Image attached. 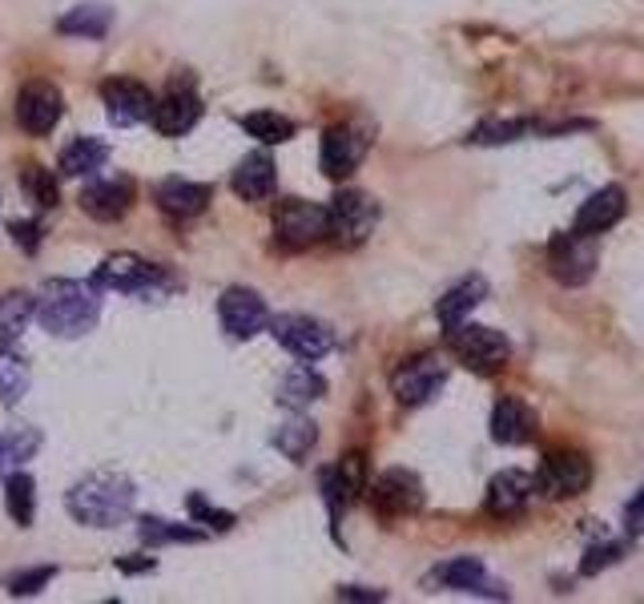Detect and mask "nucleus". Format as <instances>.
Segmentation results:
<instances>
[{
    "mask_svg": "<svg viewBox=\"0 0 644 604\" xmlns=\"http://www.w3.org/2000/svg\"><path fill=\"white\" fill-rule=\"evenodd\" d=\"M134 483L122 471H90L65 492L69 516L85 528H117L134 516Z\"/></svg>",
    "mask_w": 644,
    "mask_h": 604,
    "instance_id": "1",
    "label": "nucleus"
},
{
    "mask_svg": "<svg viewBox=\"0 0 644 604\" xmlns=\"http://www.w3.org/2000/svg\"><path fill=\"white\" fill-rule=\"evenodd\" d=\"M101 319V291L77 279H53L37 299V323L56 339H81L90 335Z\"/></svg>",
    "mask_w": 644,
    "mask_h": 604,
    "instance_id": "2",
    "label": "nucleus"
},
{
    "mask_svg": "<svg viewBox=\"0 0 644 604\" xmlns=\"http://www.w3.org/2000/svg\"><path fill=\"white\" fill-rule=\"evenodd\" d=\"M97 291H117V294H142V299H157V294L174 291V279L166 270L145 262L137 254H110L93 274Z\"/></svg>",
    "mask_w": 644,
    "mask_h": 604,
    "instance_id": "3",
    "label": "nucleus"
},
{
    "mask_svg": "<svg viewBox=\"0 0 644 604\" xmlns=\"http://www.w3.org/2000/svg\"><path fill=\"white\" fill-rule=\"evenodd\" d=\"M447 347H451V355H456L467 371H476V375H496V371L508 367V358H511L508 335L496 331V326H479V323L451 326V331H447Z\"/></svg>",
    "mask_w": 644,
    "mask_h": 604,
    "instance_id": "4",
    "label": "nucleus"
},
{
    "mask_svg": "<svg viewBox=\"0 0 644 604\" xmlns=\"http://www.w3.org/2000/svg\"><path fill=\"white\" fill-rule=\"evenodd\" d=\"M378 226V201L363 190H343L334 194L326 206V238H334L339 247H363Z\"/></svg>",
    "mask_w": 644,
    "mask_h": 604,
    "instance_id": "5",
    "label": "nucleus"
},
{
    "mask_svg": "<svg viewBox=\"0 0 644 604\" xmlns=\"http://www.w3.org/2000/svg\"><path fill=\"white\" fill-rule=\"evenodd\" d=\"M371 154V129L359 122H343V125H331L326 134H322V154H319V166L326 178L343 181L351 178L359 166H363V157Z\"/></svg>",
    "mask_w": 644,
    "mask_h": 604,
    "instance_id": "6",
    "label": "nucleus"
},
{
    "mask_svg": "<svg viewBox=\"0 0 644 604\" xmlns=\"http://www.w3.org/2000/svg\"><path fill=\"white\" fill-rule=\"evenodd\" d=\"M367 500L383 520H403L423 508V480L407 468H391L375 480H367Z\"/></svg>",
    "mask_w": 644,
    "mask_h": 604,
    "instance_id": "7",
    "label": "nucleus"
},
{
    "mask_svg": "<svg viewBox=\"0 0 644 604\" xmlns=\"http://www.w3.org/2000/svg\"><path fill=\"white\" fill-rule=\"evenodd\" d=\"M270 335L302 363H319L322 355L334 351V331L311 314H278V319H270Z\"/></svg>",
    "mask_w": 644,
    "mask_h": 604,
    "instance_id": "8",
    "label": "nucleus"
},
{
    "mask_svg": "<svg viewBox=\"0 0 644 604\" xmlns=\"http://www.w3.org/2000/svg\"><path fill=\"white\" fill-rule=\"evenodd\" d=\"M274 238L287 250H307L326 238V206L319 201L287 198L274 210Z\"/></svg>",
    "mask_w": 644,
    "mask_h": 604,
    "instance_id": "9",
    "label": "nucleus"
},
{
    "mask_svg": "<svg viewBox=\"0 0 644 604\" xmlns=\"http://www.w3.org/2000/svg\"><path fill=\"white\" fill-rule=\"evenodd\" d=\"M532 480L536 492L548 496V500H572L592 483V459L584 451H555L540 464Z\"/></svg>",
    "mask_w": 644,
    "mask_h": 604,
    "instance_id": "10",
    "label": "nucleus"
},
{
    "mask_svg": "<svg viewBox=\"0 0 644 604\" xmlns=\"http://www.w3.org/2000/svg\"><path fill=\"white\" fill-rule=\"evenodd\" d=\"M447 383V363L439 355H415L407 358L403 367H395L391 375V392L403 407H423V403H432L435 395L444 392Z\"/></svg>",
    "mask_w": 644,
    "mask_h": 604,
    "instance_id": "11",
    "label": "nucleus"
},
{
    "mask_svg": "<svg viewBox=\"0 0 644 604\" xmlns=\"http://www.w3.org/2000/svg\"><path fill=\"white\" fill-rule=\"evenodd\" d=\"M548 270H552L555 282L564 287H584V282L596 274V238L584 235H560L548 247Z\"/></svg>",
    "mask_w": 644,
    "mask_h": 604,
    "instance_id": "12",
    "label": "nucleus"
},
{
    "mask_svg": "<svg viewBox=\"0 0 644 604\" xmlns=\"http://www.w3.org/2000/svg\"><path fill=\"white\" fill-rule=\"evenodd\" d=\"M61 113H65V97H61V90L49 85V81L24 85L21 97H17V125H21L29 137L53 134L56 122H61Z\"/></svg>",
    "mask_w": 644,
    "mask_h": 604,
    "instance_id": "13",
    "label": "nucleus"
},
{
    "mask_svg": "<svg viewBox=\"0 0 644 604\" xmlns=\"http://www.w3.org/2000/svg\"><path fill=\"white\" fill-rule=\"evenodd\" d=\"M149 122L162 137H186L194 125L201 122V101L194 93L189 81H174L169 93L162 101H154V110H149Z\"/></svg>",
    "mask_w": 644,
    "mask_h": 604,
    "instance_id": "14",
    "label": "nucleus"
},
{
    "mask_svg": "<svg viewBox=\"0 0 644 604\" xmlns=\"http://www.w3.org/2000/svg\"><path fill=\"white\" fill-rule=\"evenodd\" d=\"M319 483H322V500L331 508V520L339 524V516H343L346 503L355 500L359 492H367V456H363V451H351V456H343V464H334V468L322 471Z\"/></svg>",
    "mask_w": 644,
    "mask_h": 604,
    "instance_id": "15",
    "label": "nucleus"
},
{
    "mask_svg": "<svg viewBox=\"0 0 644 604\" xmlns=\"http://www.w3.org/2000/svg\"><path fill=\"white\" fill-rule=\"evenodd\" d=\"M218 319H222L230 339H255L258 331H267L270 326V306L258 299L255 291L230 287V291L218 299Z\"/></svg>",
    "mask_w": 644,
    "mask_h": 604,
    "instance_id": "16",
    "label": "nucleus"
},
{
    "mask_svg": "<svg viewBox=\"0 0 644 604\" xmlns=\"http://www.w3.org/2000/svg\"><path fill=\"white\" fill-rule=\"evenodd\" d=\"M154 201H157V210L166 214L169 222H189V218L206 214V206L214 201V186H210V181L166 178V181H157Z\"/></svg>",
    "mask_w": 644,
    "mask_h": 604,
    "instance_id": "17",
    "label": "nucleus"
},
{
    "mask_svg": "<svg viewBox=\"0 0 644 604\" xmlns=\"http://www.w3.org/2000/svg\"><path fill=\"white\" fill-rule=\"evenodd\" d=\"M427 584H435V589H451V593H471V596H496V601H503V584H496L488 576V569L479 564L476 556H456L447 560V564H439V569H432V576H427Z\"/></svg>",
    "mask_w": 644,
    "mask_h": 604,
    "instance_id": "18",
    "label": "nucleus"
},
{
    "mask_svg": "<svg viewBox=\"0 0 644 604\" xmlns=\"http://www.w3.org/2000/svg\"><path fill=\"white\" fill-rule=\"evenodd\" d=\"M134 198H137V186L134 178H105V181H90L85 190H81V210L97 218V222H122L125 214L134 210Z\"/></svg>",
    "mask_w": 644,
    "mask_h": 604,
    "instance_id": "19",
    "label": "nucleus"
},
{
    "mask_svg": "<svg viewBox=\"0 0 644 604\" xmlns=\"http://www.w3.org/2000/svg\"><path fill=\"white\" fill-rule=\"evenodd\" d=\"M101 101H105V113H110L113 125H142L149 122V110H154V93L145 90L142 81L129 77H113L101 85Z\"/></svg>",
    "mask_w": 644,
    "mask_h": 604,
    "instance_id": "20",
    "label": "nucleus"
},
{
    "mask_svg": "<svg viewBox=\"0 0 644 604\" xmlns=\"http://www.w3.org/2000/svg\"><path fill=\"white\" fill-rule=\"evenodd\" d=\"M624 214H629V194H624V186H604L589 201H580L572 230L584 238H600L604 230H612V226L621 222Z\"/></svg>",
    "mask_w": 644,
    "mask_h": 604,
    "instance_id": "21",
    "label": "nucleus"
},
{
    "mask_svg": "<svg viewBox=\"0 0 644 604\" xmlns=\"http://www.w3.org/2000/svg\"><path fill=\"white\" fill-rule=\"evenodd\" d=\"M536 496V480L528 471H500V476H491L488 483V496H484V508H488L496 520H511V516H520Z\"/></svg>",
    "mask_w": 644,
    "mask_h": 604,
    "instance_id": "22",
    "label": "nucleus"
},
{
    "mask_svg": "<svg viewBox=\"0 0 644 604\" xmlns=\"http://www.w3.org/2000/svg\"><path fill=\"white\" fill-rule=\"evenodd\" d=\"M491 439L503 448H523L536 439V412L523 399H500L491 412Z\"/></svg>",
    "mask_w": 644,
    "mask_h": 604,
    "instance_id": "23",
    "label": "nucleus"
},
{
    "mask_svg": "<svg viewBox=\"0 0 644 604\" xmlns=\"http://www.w3.org/2000/svg\"><path fill=\"white\" fill-rule=\"evenodd\" d=\"M230 186L242 201H267L278 186V169H274V162H270V154H262V149H258V154H246L242 162H238V169H233Z\"/></svg>",
    "mask_w": 644,
    "mask_h": 604,
    "instance_id": "24",
    "label": "nucleus"
},
{
    "mask_svg": "<svg viewBox=\"0 0 644 604\" xmlns=\"http://www.w3.org/2000/svg\"><path fill=\"white\" fill-rule=\"evenodd\" d=\"M484 299H488V279H484V274H467V279H459L456 287H447L444 299L435 302V314H439L444 331H451L456 323H464L467 314L476 311Z\"/></svg>",
    "mask_w": 644,
    "mask_h": 604,
    "instance_id": "25",
    "label": "nucleus"
},
{
    "mask_svg": "<svg viewBox=\"0 0 644 604\" xmlns=\"http://www.w3.org/2000/svg\"><path fill=\"white\" fill-rule=\"evenodd\" d=\"M326 395V379H322L319 371L311 363H299V367H290L278 383V403L287 407V412H302V407H311Z\"/></svg>",
    "mask_w": 644,
    "mask_h": 604,
    "instance_id": "26",
    "label": "nucleus"
},
{
    "mask_svg": "<svg viewBox=\"0 0 644 604\" xmlns=\"http://www.w3.org/2000/svg\"><path fill=\"white\" fill-rule=\"evenodd\" d=\"M314 444H319V427H314V419H307L302 412H290L287 424H278V431H274V448L282 451L290 464H307Z\"/></svg>",
    "mask_w": 644,
    "mask_h": 604,
    "instance_id": "27",
    "label": "nucleus"
},
{
    "mask_svg": "<svg viewBox=\"0 0 644 604\" xmlns=\"http://www.w3.org/2000/svg\"><path fill=\"white\" fill-rule=\"evenodd\" d=\"M33 319H37V299L29 291L0 294V347H12Z\"/></svg>",
    "mask_w": 644,
    "mask_h": 604,
    "instance_id": "28",
    "label": "nucleus"
},
{
    "mask_svg": "<svg viewBox=\"0 0 644 604\" xmlns=\"http://www.w3.org/2000/svg\"><path fill=\"white\" fill-rule=\"evenodd\" d=\"M105 162H110V146H105L101 137H77V142H69L65 154H61V174H65V178H90V174H97Z\"/></svg>",
    "mask_w": 644,
    "mask_h": 604,
    "instance_id": "29",
    "label": "nucleus"
},
{
    "mask_svg": "<svg viewBox=\"0 0 644 604\" xmlns=\"http://www.w3.org/2000/svg\"><path fill=\"white\" fill-rule=\"evenodd\" d=\"M110 24H113V12L105 9V4H77V9H69L65 17L56 21V33L101 41V37L110 33Z\"/></svg>",
    "mask_w": 644,
    "mask_h": 604,
    "instance_id": "30",
    "label": "nucleus"
},
{
    "mask_svg": "<svg viewBox=\"0 0 644 604\" xmlns=\"http://www.w3.org/2000/svg\"><path fill=\"white\" fill-rule=\"evenodd\" d=\"M4 503H9V516L21 528L33 524V516H37V483H33V476H29V471H12L9 480H4Z\"/></svg>",
    "mask_w": 644,
    "mask_h": 604,
    "instance_id": "31",
    "label": "nucleus"
},
{
    "mask_svg": "<svg viewBox=\"0 0 644 604\" xmlns=\"http://www.w3.org/2000/svg\"><path fill=\"white\" fill-rule=\"evenodd\" d=\"M250 137H258L262 146H282V142H290L294 137V122L290 117H282V113H246L242 122H238Z\"/></svg>",
    "mask_w": 644,
    "mask_h": 604,
    "instance_id": "32",
    "label": "nucleus"
},
{
    "mask_svg": "<svg viewBox=\"0 0 644 604\" xmlns=\"http://www.w3.org/2000/svg\"><path fill=\"white\" fill-rule=\"evenodd\" d=\"M29 383H33L29 363L12 347H0V403H17L29 392Z\"/></svg>",
    "mask_w": 644,
    "mask_h": 604,
    "instance_id": "33",
    "label": "nucleus"
},
{
    "mask_svg": "<svg viewBox=\"0 0 644 604\" xmlns=\"http://www.w3.org/2000/svg\"><path fill=\"white\" fill-rule=\"evenodd\" d=\"M137 537H142L149 549H157V544H198L201 532H194V528H186V524L157 520V516H145L142 524H137Z\"/></svg>",
    "mask_w": 644,
    "mask_h": 604,
    "instance_id": "34",
    "label": "nucleus"
},
{
    "mask_svg": "<svg viewBox=\"0 0 644 604\" xmlns=\"http://www.w3.org/2000/svg\"><path fill=\"white\" fill-rule=\"evenodd\" d=\"M21 186L41 210H53L56 198H61V194H56V181H53V169H45V166H24Z\"/></svg>",
    "mask_w": 644,
    "mask_h": 604,
    "instance_id": "35",
    "label": "nucleus"
},
{
    "mask_svg": "<svg viewBox=\"0 0 644 604\" xmlns=\"http://www.w3.org/2000/svg\"><path fill=\"white\" fill-rule=\"evenodd\" d=\"M532 129V122H488L476 129V146H503V142H516L520 134H528Z\"/></svg>",
    "mask_w": 644,
    "mask_h": 604,
    "instance_id": "36",
    "label": "nucleus"
},
{
    "mask_svg": "<svg viewBox=\"0 0 644 604\" xmlns=\"http://www.w3.org/2000/svg\"><path fill=\"white\" fill-rule=\"evenodd\" d=\"M53 576H56V569H49V564H41V569H24V572H17V576H9V593L12 596H33V593H41Z\"/></svg>",
    "mask_w": 644,
    "mask_h": 604,
    "instance_id": "37",
    "label": "nucleus"
},
{
    "mask_svg": "<svg viewBox=\"0 0 644 604\" xmlns=\"http://www.w3.org/2000/svg\"><path fill=\"white\" fill-rule=\"evenodd\" d=\"M189 516L201 520L206 528H218V532H230L233 528V516L222 512V508H214V503H206L201 496H189Z\"/></svg>",
    "mask_w": 644,
    "mask_h": 604,
    "instance_id": "38",
    "label": "nucleus"
},
{
    "mask_svg": "<svg viewBox=\"0 0 644 604\" xmlns=\"http://www.w3.org/2000/svg\"><path fill=\"white\" fill-rule=\"evenodd\" d=\"M37 444H41V436H37L33 427H21V431H12V436H4V448H9V459H29L37 451Z\"/></svg>",
    "mask_w": 644,
    "mask_h": 604,
    "instance_id": "39",
    "label": "nucleus"
},
{
    "mask_svg": "<svg viewBox=\"0 0 644 604\" xmlns=\"http://www.w3.org/2000/svg\"><path fill=\"white\" fill-rule=\"evenodd\" d=\"M621 552H624V544H616V540H612V544H600V549H592L589 560L580 564V572H584V576H592V572H600L604 564H616V560H621Z\"/></svg>",
    "mask_w": 644,
    "mask_h": 604,
    "instance_id": "40",
    "label": "nucleus"
},
{
    "mask_svg": "<svg viewBox=\"0 0 644 604\" xmlns=\"http://www.w3.org/2000/svg\"><path fill=\"white\" fill-rule=\"evenodd\" d=\"M9 235H12V242H17V247H24L29 254L41 247V222H12Z\"/></svg>",
    "mask_w": 644,
    "mask_h": 604,
    "instance_id": "41",
    "label": "nucleus"
},
{
    "mask_svg": "<svg viewBox=\"0 0 644 604\" xmlns=\"http://www.w3.org/2000/svg\"><path fill=\"white\" fill-rule=\"evenodd\" d=\"M624 524L633 528V532H644V488L636 492V500L629 503V512H624Z\"/></svg>",
    "mask_w": 644,
    "mask_h": 604,
    "instance_id": "42",
    "label": "nucleus"
},
{
    "mask_svg": "<svg viewBox=\"0 0 644 604\" xmlns=\"http://www.w3.org/2000/svg\"><path fill=\"white\" fill-rule=\"evenodd\" d=\"M339 601H387V593H378V589H339Z\"/></svg>",
    "mask_w": 644,
    "mask_h": 604,
    "instance_id": "43",
    "label": "nucleus"
},
{
    "mask_svg": "<svg viewBox=\"0 0 644 604\" xmlns=\"http://www.w3.org/2000/svg\"><path fill=\"white\" fill-rule=\"evenodd\" d=\"M117 569L122 572H154V560L142 556V560H117Z\"/></svg>",
    "mask_w": 644,
    "mask_h": 604,
    "instance_id": "44",
    "label": "nucleus"
},
{
    "mask_svg": "<svg viewBox=\"0 0 644 604\" xmlns=\"http://www.w3.org/2000/svg\"><path fill=\"white\" fill-rule=\"evenodd\" d=\"M4 464H9V448H4V436H0V480H4Z\"/></svg>",
    "mask_w": 644,
    "mask_h": 604,
    "instance_id": "45",
    "label": "nucleus"
}]
</instances>
